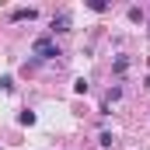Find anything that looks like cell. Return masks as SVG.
Returning <instances> with one entry per match:
<instances>
[{"label":"cell","mask_w":150,"mask_h":150,"mask_svg":"<svg viewBox=\"0 0 150 150\" xmlns=\"http://www.w3.org/2000/svg\"><path fill=\"white\" fill-rule=\"evenodd\" d=\"M32 52H35V59H52V56H59V49H56V42L49 35H38L32 42Z\"/></svg>","instance_id":"obj_1"},{"label":"cell","mask_w":150,"mask_h":150,"mask_svg":"<svg viewBox=\"0 0 150 150\" xmlns=\"http://www.w3.org/2000/svg\"><path fill=\"white\" fill-rule=\"evenodd\" d=\"M70 25H74L70 11H59V14H52V35H63V32H70Z\"/></svg>","instance_id":"obj_2"},{"label":"cell","mask_w":150,"mask_h":150,"mask_svg":"<svg viewBox=\"0 0 150 150\" xmlns=\"http://www.w3.org/2000/svg\"><path fill=\"white\" fill-rule=\"evenodd\" d=\"M35 18H38L35 7H14L11 11V21H35Z\"/></svg>","instance_id":"obj_3"},{"label":"cell","mask_w":150,"mask_h":150,"mask_svg":"<svg viewBox=\"0 0 150 150\" xmlns=\"http://www.w3.org/2000/svg\"><path fill=\"white\" fill-rule=\"evenodd\" d=\"M112 70H115L119 77H122L126 70H129V59H126V56H119V59H115V67H112Z\"/></svg>","instance_id":"obj_4"},{"label":"cell","mask_w":150,"mask_h":150,"mask_svg":"<svg viewBox=\"0 0 150 150\" xmlns=\"http://www.w3.org/2000/svg\"><path fill=\"white\" fill-rule=\"evenodd\" d=\"M18 122H21V126H35V112H28V108H25V112L18 115Z\"/></svg>","instance_id":"obj_5"},{"label":"cell","mask_w":150,"mask_h":150,"mask_svg":"<svg viewBox=\"0 0 150 150\" xmlns=\"http://www.w3.org/2000/svg\"><path fill=\"white\" fill-rule=\"evenodd\" d=\"M87 7H91V11H98V14H101V11H108V4H105V0H91Z\"/></svg>","instance_id":"obj_6"},{"label":"cell","mask_w":150,"mask_h":150,"mask_svg":"<svg viewBox=\"0 0 150 150\" xmlns=\"http://www.w3.org/2000/svg\"><path fill=\"white\" fill-rule=\"evenodd\" d=\"M0 91H14V77H0Z\"/></svg>","instance_id":"obj_7"},{"label":"cell","mask_w":150,"mask_h":150,"mask_svg":"<svg viewBox=\"0 0 150 150\" xmlns=\"http://www.w3.org/2000/svg\"><path fill=\"white\" fill-rule=\"evenodd\" d=\"M98 143H101V147H112L115 136H112V133H101V136H98Z\"/></svg>","instance_id":"obj_8"},{"label":"cell","mask_w":150,"mask_h":150,"mask_svg":"<svg viewBox=\"0 0 150 150\" xmlns=\"http://www.w3.org/2000/svg\"><path fill=\"white\" fill-rule=\"evenodd\" d=\"M74 91H77V94H87V80H84V77L74 80Z\"/></svg>","instance_id":"obj_9"},{"label":"cell","mask_w":150,"mask_h":150,"mask_svg":"<svg viewBox=\"0 0 150 150\" xmlns=\"http://www.w3.org/2000/svg\"><path fill=\"white\" fill-rule=\"evenodd\" d=\"M122 98V87H108V101H119Z\"/></svg>","instance_id":"obj_10"}]
</instances>
